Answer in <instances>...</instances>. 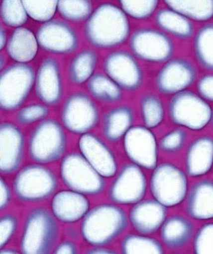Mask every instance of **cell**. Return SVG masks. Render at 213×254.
I'll return each mask as SVG.
<instances>
[{
  "label": "cell",
  "mask_w": 213,
  "mask_h": 254,
  "mask_svg": "<svg viewBox=\"0 0 213 254\" xmlns=\"http://www.w3.org/2000/svg\"><path fill=\"white\" fill-rule=\"evenodd\" d=\"M59 235L57 219L43 207L31 210L26 217L20 250L24 254L53 253Z\"/></svg>",
  "instance_id": "obj_3"
},
{
  "label": "cell",
  "mask_w": 213,
  "mask_h": 254,
  "mask_svg": "<svg viewBox=\"0 0 213 254\" xmlns=\"http://www.w3.org/2000/svg\"><path fill=\"white\" fill-rule=\"evenodd\" d=\"M98 61L97 53L94 50H83L73 58L68 67L70 81L76 85L87 82L94 75Z\"/></svg>",
  "instance_id": "obj_31"
},
{
  "label": "cell",
  "mask_w": 213,
  "mask_h": 254,
  "mask_svg": "<svg viewBox=\"0 0 213 254\" xmlns=\"http://www.w3.org/2000/svg\"><path fill=\"white\" fill-rule=\"evenodd\" d=\"M25 136L17 125L3 122L0 125V172L11 175L19 169L24 157Z\"/></svg>",
  "instance_id": "obj_17"
},
{
  "label": "cell",
  "mask_w": 213,
  "mask_h": 254,
  "mask_svg": "<svg viewBox=\"0 0 213 254\" xmlns=\"http://www.w3.org/2000/svg\"><path fill=\"white\" fill-rule=\"evenodd\" d=\"M66 147L67 137L64 128L54 119L40 122L32 131L28 143L30 157L42 165L58 161Z\"/></svg>",
  "instance_id": "obj_6"
},
{
  "label": "cell",
  "mask_w": 213,
  "mask_h": 254,
  "mask_svg": "<svg viewBox=\"0 0 213 254\" xmlns=\"http://www.w3.org/2000/svg\"><path fill=\"white\" fill-rule=\"evenodd\" d=\"M90 206L86 195L69 190L58 191L53 196L51 211L57 221L72 224L85 217Z\"/></svg>",
  "instance_id": "obj_21"
},
{
  "label": "cell",
  "mask_w": 213,
  "mask_h": 254,
  "mask_svg": "<svg viewBox=\"0 0 213 254\" xmlns=\"http://www.w3.org/2000/svg\"><path fill=\"white\" fill-rule=\"evenodd\" d=\"M168 114L174 125L198 131L212 123L213 110L210 103L199 94L186 90L172 96Z\"/></svg>",
  "instance_id": "obj_4"
},
{
  "label": "cell",
  "mask_w": 213,
  "mask_h": 254,
  "mask_svg": "<svg viewBox=\"0 0 213 254\" xmlns=\"http://www.w3.org/2000/svg\"><path fill=\"white\" fill-rule=\"evenodd\" d=\"M84 35L93 47L108 49L121 45L130 35L128 15L115 4L104 3L98 6L86 20Z\"/></svg>",
  "instance_id": "obj_1"
},
{
  "label": "cell",
  "mask_w": 213,
  "mask_h": 254,
  "mask_svg": "<svg viewBox=\"0 0 213 254\" xmlns=\"http://www.w3.org/2000/svg\"><path fill=\"white\" fill-rule=\"evenodd\" d=\"M147 179L142 168L134 163L122 166L108 189L109 199L118 205H134L144 199Z\"/></svg>",
  "instance_id": "obj_12"
},
{
  "label": "cell",
  "mask_w": 213,
  "mask_h": 254,
  "mask_svg": "<svg viewBox=\"0 0 213 254\" xmlns=\"http://www.w3.org/2000/svg\"><path fill=\"white\" fill-rule=\"evenodd\" d=\"M134 113L130 106L122 105L106 112L102 120V130L108 141L116 143L133 127Z\"/></svg>",
  "instance_id": "obj_24"
},
{
  "label": "cell",
  "mask_w": 213,
  "mask_h": 254,
  "mask_svg": "<svg viewBox=\"0 0 213 254\" xmlns=\"http://www.w3.org/2000/svg\"><path fill=\"white\" fill-rule=\"evenodd\" d=\"M53 254H78V249L75 244L71 241H64L54 248Z\"/></svg>",
  "instance_id": "obj_44"
},
{
  "label": "cell",
  "mask_w": 213,
  "mask_h": 254,
  "mask_svg": "<svg viewBox=\"0 0 213 254\" xmlns=\"http://www.w3.org/2000/svg\"><path fill=\"white\" fill-rule=\"evenodd\" d=\"M129 47L136 59L153 64L166 63L172 59L176 51L170 36L152 27L136 30L130 37Z\"/></svg>",
  "instance_id": "obj_10"
},
{
  "label": "cell",
  "mask_w": 213,
  "mask_h": 254,
  "mask_svg": "<svg viewBox=\"0 0 213 254\" xmlns=\"http://www.w3.org/2000/svg\"><path fill=\"white\" fill-rule=\"evenodd\" d=\"M167 7L192 21L208 23L213 19V0H163Z\"/></svg>",
  "instance_id": "obj_28"
},
{
  "label": "cell",
  "mask_w": 213,
  "mask_h": 254,
  "mask_svg": "<svg viewBox=\"0 0 213 254\" xmlns=\"http://www.w3.org/2000/svg\"><path fill=\"white\" fill-rule=\"evenodd\" d=\"M197 90L199 95L209 103H213V73L204 75L198 80Z\"/></svg>",
  "instance_id": "obj_42"
},
{
  "label": "cell",
  "mask_w": 213,
  "mask_h": 254,
  "mask_svg": "<svg viewBox=\"0 0 213 254\" xmlns=\"http://www.w3.org/2000/svg\"><path fill=\"white\" fill-rule=\"evenodd\" d=\"M120 249L124 254L164 253V248L157 239L141 234L126 235L122 239Z\"/></svg>",
  "instance_id": "obj_33"
},
{
  "label": "cell",
  "mask_w": 213,
  "mask_h": 254,
  "mask_svg": "<svg viewBox=\"0 0 213 254\" xmlns=\"http://www.w3.org/2000/svg\"><path fill=\"white\" fill-rule=\"evenodd\" d=\"M198 76V69L192 61L184 58H172L164 63L156 73L154 85L160 94L172 96L188 90Z\"/></svg>",
  "instance_id": "obj_13"
},
{
  "label": "cell",
  "mask_w": 213,
  "mask_h": 254,
  "mask_svg": "<svg viewBox=\"0 0 213 254\" xmlns=\"http://www.w3.org/2000/svg\"><path fill=\"white\" fill-rule=\"evenodd\" d=\"M90 95L101 103H118L122 97V89L106 73H95L87 81Z\"/></svg>",
  "instance_id": "obj_29"
},
{
  "label": "cell",
  "mask_w": 213,
  "mask_h": 254,
  "mask_svg": "<svg viewBox=\"0 0 213 254\" xmlns=\"http://www.w3.org/2000/svg\"><path fill=\"white\" fill-rule=\"evenodd\" d=\"M57 11L66 21H86L93 12L91 0H58Z\"/></svg>",
  "instance_id": "obj_34"
},
{
  "label": "cell",
  "mask_w": 213,
  "mask_h": 254,
  "mask_svg": "<svg viewBox=\"0 0 213 254\" xmlns=\"http://www.w3.org/2000/svg\"><path fill=\"white\" fill-rule=\"evenodd\" d=\"M187 175L193 178L208 175L213 167V138L202 135L195 139L187 149L185 157Z\"/></svg>",
  "instance_id": "obj_22"
},
{
  "label": "cell",
  "mask_w": 213,
  "mask_h": 254,
  "mask_svg": "<svg viewBox=\"0 0 213 254\" xmlns=\"http://www.w3.org/2000/svg\"><path fill=\"white\" fill-rule=\"evenodd\" d=\"M193 249L198 254H213V222L204 224L195 234Z\"/></svg>",
  "instance_id": "obj_39"
},
{
  "label": "cell",
  "mask_w": 213,
  "mask_h": 254,
  "mask_svg": "<svg viewBox=\"0 0 213 254\" xmlns=\"http://www.w3.org/2000/svg\"><path fill=\"white\" fill-rule=\"evenodd\" d=\"M161 241L170 250L182 249L188 245L194 235L192 222L182 215L168 218L160 229Z\"/></svg>",
  "instance_id": "obj_25"
},
{
  "label": "cell",
  "mask_w": 213,
  "mask_h": 254,
  "mask_svg": "<svg viewBox=\"0 0 213 254\" xmlns=\"http://www.w3.org/2000/svg\"><path fill=\"white\" fill-rule=\"evenodd\" d=\"M28 15L37 22L53 19L57 11L58 0H22Z\"/></svg>",
  "instance_id": "obj_37"
},
{
  "label": "cell",
  "mask_w": 213,
  "mask_h": 254,
  "mask_svg": "<svg viewBox=\"0 0 213 254\" xmlns=\"http://www.w3.org/2000/svg\"><path fill=\"white\" fill-rule=\"evenodd\" d=\"M188 133L182 128L171 130L161 138L158 144L161 151L166 153H176L186 145Z\"/></svg>",
  "instance_id": "obj_38"
},
{
  "label": "cell",
  "mask_w": 213,
  "mask_h": 254,
  "mask_svg": "<svg viewBox=\"0 0 213 254\" xmlns=\"http://www.w3.org/2000/svg\"><path fill=\"white\" fill-rule=\"evenodd\" d=\"M36 37L42 49L55 55L74 53L79 46V38L75 30L60 20L52 19L42 24Z\"/></svg>",
  "instance_id": "obj_16"
},
{
  "label": "cell",
  "mask_w": 213,
  "mask_h": 254,
  "mask_svg": "<svg viewBox=\"0 0 213 254\" xmlns=\"http://www.w3.org/2000/svg\"><path fill=\"white\" fill-rule=\"evenodd\" d=\"M0 209H5L11 199V190L3 177L0 178Z\"/></svg>",
  "instance_id": "obj_43"
},
{
  "label": "cell",
  "mask_w": 213,
  "mask_h": 254,
  "mask_svg": "<svg viewBox=\"0 0 213 254\" xmlns=\"http://www.w3.org/2000/svg\"><path fill=\"white\" fill-rule=\"evenodd\" d=\"M18 227L17 218L11 214H6L0 219V249L6 247L15 235Z\"/></svg>",
  "instance_id": "obj_41"
},
{
  "label": "cell",
  "mask_w": 213,
  "mask_h": 254,
  "mask_svg": "<svg viewBox=\"0 0 213 254\" xmlns=\"http://www.w3.org/2000/svg\"><path fill=\"white\" fill-rule=\"evenodd\" d=\"M100 118L98 106L87 94L81 92L70 95L61 111L62 125L76 135L89 133L97 126Z\"/></svg>",
  "instance_id": "obj_11"
},
{
  "label": "cell",
  "mask_w": 213,
  "mask_h": 254,
  "mask_svg": "<svg viewBox=\"0 0 213 254\" xmlns=\"http://www.w3.org/2000/svg\"><path fill=\"white\" fill-rule=\"evenodd\" d=\"M154 23L161 31L180 41H188L194 36L192 20L169 7L156 11Z\"/></svg>",
  "instance_id": "obj_26"
},
{
  "label": "cell",
  "mask_w": 213,
  "mask_h": 254,
  "mask_svg": "<svg viewBox=\"0 0 213 254\" xmlns=\"http://www.w3.org/2000/svg\"><path fill=\"white\" fill-rule=\"evenodd\" d=\"M193 51L201 67L213 72V23L205 24L197 31Z\"/></svg>",
  "instance_id": "obj_30"
},
{
  "label": "cell",
  "mask_w": 213,
  "mask_h": 254,
  "mask_svg": "<svg viewBox=\"0 0 213 254\" xmlns=\"http://www.w3.org/2000/svg\"><path fill=\"white\" fill-rule=\"evenodd\" d=\"M7 34H6L5 30L3 27L0 28V50L2 51L5 48L7 43Z\"/></svg>",
  "instance_id": "obj_46"
},
{
  "label": "cell",
  "mask_w": 213,
  "mask_h": 254,
  "mask_svg": "<svg viewBox=\"0 0 213 254\" xmlns=\"http://www.w3.org/2000/svg\"><path fill=\"white\" fill-rule=\"evenodd\" d=\"M128 221L124 210L116 203L100 204L89 210L82 219L80 233L92 247H106L125 231Z\"/></svg>",
  "instance_id": "obj_2"
},
{
  "label": "cell",
  "mask_w": 213,
  "mask_h": 254,
  "mask_svg": "<svg viewBox=\"0 0 213 254\" xmlns=\"http://www.w3.org/2000/svg\"><path fill=\"white\" fill-rule=\"evenodd\" d=\"M140 114L144 127L153 129L162 125L165 118V106L162 99L155 93H148L140 101Z\"/></svg>",
  "instance_id": "obj_32"
},
{
  "label": "cell",
  "mask_w": 213,
  "mask_h": 254,
  "mask_svg": "<svg viewBox=\"0 0 213 254\" xmlns=\"http://www.w3.org/2000/svg\"><path fill=\"white\" fill-rule=\"evenodd\" d=\"M103 67L106 75L124 91H137L143 83V71L132 53L122 50L112 51L106 56Z\"/></svg>",
  "instance_id": "obj_14"
},
{
  "label": "cell",
  "mask_w": 213,
  "mask_h": 254,
  "mask_svg": "<svg viewBox=\"0 0 213 254\" xmlns=\"http://www.w3.org/2000/svg\"><path fill=\"white\" fill-rule=\"evenodd\" d=\"M35 93L45 105H56L61 101L63 85L60 65L54 58L44 59L35 75Z\"/></svg>",
  "instance_id": "obj_19"
},
{
  "label": "cell",
  "mask_w": 213,
  "mask_h": 254,
  "mask_svg": "<svg viewBox=\"0 0 213 254\" xmlns=\"http://www.w3.org/2000/svg\"><path fill=\"white\" fill-rule=\"evenodd\" d=\"M187 173L170 163L156 166L150 180V189L154 199L165 207H176L186 199L188 180Z\"/></svg>",
  "instance_id": "obj_7"
},
{
  "label": "cell",
  "mask_w": 213,
  "mask_h": 254,
  "mask_svg": "<svg viewBox=\"0 0 213 254\" xmlns=\"http://www.w3.org/2000/svg\"><path fill=\"white\" fill-rule=\"evenodd\" d=\"M5 64V59L3 55L0 56V69L2 70Z\"/></svg>",
  "instance_id": "obj_48"
},
{
  "label": "cell",
  "mask_w": 213,
  "mask_h": 254,
  "mask_svg": "<svg viewBox=\"0 0 213 254\" xmlns=\"http://www.w3.org/2000/svg\"><path fill=\"white\" fill-rule=\"evenodd\" d=\"M49 113V108L42 104H32L22 108L16 113L15 120L19 125H32L45 120Z\"/></svg>",
  "instance_id": "obj_40"
},
{
  "label": "cell",
  "mask_w": 213,
  "mask_h": 254,
  "mask_svg": "<svg viewBox=\"0 0 213 254\" xmlns=\"http://www.w3.org/2000/svg\"><path fill=\"white\" fill-rule=\"evenodd\" d=\"M126 155L132 163L153 171L158 165V146L156 135L144 126H133L123 137Z\"/></svg>",
  "instance_id": "obj_15"
},
{
  "label": "cell",
  "mask_w": 213,
  "mask_h": 254,
  "mask_svg": "<svg viewBox=\"0 0 213 254\" xmlns=\"http://www.w3.org/2000/svg\"><path fill=\"white\" fill-rule=\"evenodd\" d=\"M37 37L26 27L15 28L8 39L5 49L8 56L17 63L27 64L37 55Z\"/></svg>",
  "instance_id": "obj_27"
},
{
  "label": "cell",
  "mask_w": 213,
  "mask_h": 254,
  "mask_svg": "<svg viewBox=\"0 0 213 254\" xmlns=\"http://www.w3.org/2000/svg\"><path fill=\"white\" fill-rule=\"evenodd\" d=\"M17 253L18 252L13 249H5V248H3L0 251V254H15Z\"/></svg>",
  "instance_id": "obj_47"
},
{
  "label": "cell",
  "mask_w": 213,
  "mask_h": 254,
  "mask_svg": "<svg viewBox=\"0 0 213 254\" xmlns=\"http://www.w3.org/2000/svg\"><path fill=\"white\" fill-rule=\"evenodd\" d=\"M35 72L27 64H11L0 73V108L11 112L23 105L35 81Z\"/></svg>",
  "instance_id": "obj_9"
},
{
  "label": "cell",
  "mask_w": 213,
  "mask_h": 254,
  "mask_svg": "<svg viewBox=\"0 0 213 254\" xmlns=\"http://www.w3.org/2000/svg\"><path fill=\"white\" fill-rule=\"evenodd\" d=\"M167 207L157 200L142 199L134 204L128 219L137 233L150 235L159 231L167 219Z\"/></svg>",
  "instance_id": "obj_20"
},
{
  "label": "cell",
  "mask_w": 213,
  "mask_h": 254,
  "mask_svg": "<svg viewBox=\"0 0 213 254\" xmlns=\"http://www.w3.org/2000/svg\"><path fill=\"white\" fill-rule=\"evenodd\" d=\"M86 254H116L115 252L112 250L108 249L104 247V246H100V247H93L92 249L88 250L86 252Z\"/></svg>",
  "instance_id": "obj_45"
},
{
  "label": "cell",
  "mask_w": 213,
  "mask_h": 254,
  "mask_svg": "<svg viewBox=\"0 0 213 254\" xmlns=\"http://www.w3.org/2000/svg\"><path fill=\"white\" fill-rule=\"evenodd\" d=\"M58 182L54 172L42 164L25 166L14 179L16 197L23 203H39L51 197L57 189Z\"/></svg>",
  "instance_id": "obj_5"
},
{
  "label": "cell",
  "mask_w": 213,
  "mask_h": 254,
  "mask_svg": "<svg viewBox=\"0 0 213 254\" xmlns=\"http://www.w3.org/2000/svg\"><path fill=\"white\" fill-rule=\"evenodd\" d=\"M0 17L7 27H22L27 22L28 13L22 0H1Z\"/></svg>",
  "instance_id": "obj_35"
},
{
  "label": "cell",
  "mask_w": 213,
  "mask_h": 254,
  "mask_svg": "<svg viewBox=\"0 0 213 254\" xmlns=\"http://www.w3.org/2000/svg\"><path fill=\"white\" fill-rule=\"evenodd\" d=\"M60 173L64 185L71 190L86 195L103 192L106 181L82 154L71 153L62 158Z\"/></svg>",
  "instance_id": "obj_8"
},
{
  "label": "cell",
  "mask_w": 213,
  "mask_h": 254,
  "mask_svg": "<svg viewBox=\"0 0 213 254\" xmlns=\"http://www.w3.org/2000/svg\"><path fill=\"white\" fill-rule=\"evenodd\" d=\"M120 7L132 19L146 20L156 13L160 0H118Z\"/></svg>",
  "instance_id": "obj_36"
},
{
  "label": "cell",
  "mask_w": 213,
  "mask_h": 254,
  "mask_svg": "<svg viewBox=\"0 0 213 254\" xmlns=\"http://www.w3.org/2000/svg\"><path fill=\"white\" fill-rule=\"evenodd\" d=\"M80 153L104 178L114 177L117 173V161L112 150L95 134H83L78 141Z\"/></svg>",
  "instance_id": "obj_18"
},
{
  "label": "cell",
  "mask_w": 213,
  "mask_h": 254,
  "mask_svg": "<svg viewBox=\"0 0 213 254\" xmlns=\"http://www.w3.org/2000/svg\"><path fill=\"white\" fill-rule=\"evenodd\" d=\"M186 212L197 221L213 219V181L203 179L193 185L187 195Z\"/></svg>",
  "instance_id": "obj_23"
},
{
  "label": "cell",
  "mask_w": 213,
  "mask_h": 254,
  "mask_svg": "<svg viewBox=\"0 0 213 254\" xmlns=\"http://www.w3.org/2000/svg\"><path fill=\"white\" fill-rule=\"evenodd\" d=\"M213 127V119H212V122Z\"/></svg>",
  "instance_id": "obj_49"
}]
</instances>
